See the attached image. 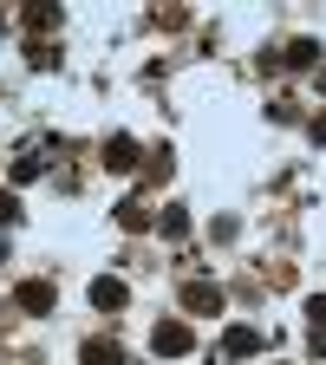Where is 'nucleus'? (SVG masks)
Here are the masks:
<instances>
[{
	"label": "nucleus",
	"mask_w": 326,
	"mask_h": 365,
	"mask_svg": "<svg viewBox=\"0 0 326 365\" xmlns=\"http://www.w3.org/2000/svg\"><path fill=\"white\" fill-rule=\"evenodd\" d=\"M183 300H190L196 313H222V287H209V281H190V294H183Z\"/></svg>",
	"instance_id": "f257e3e1"
},
{
	"label": "nucleus",
	"mask_w": 326,
	"mask_h": 365,
	"mask_svg": "<svg viewBox=\"0 0 326 365\" xmlns=\"http://www.w3.org/2000/svg\"><path fill=\"white\" fill-rule=\"evenodd\" d=\"M307 313H313V327H326V300H313V307H307Z\"/></svg>",
	"instance_id": "0eeeda50"
},
{
	"label": "nucleus",
	"mask_w": 326,
	"mask_h": 365,
	"mask_svg": "<svg viewBox=\"0 0 326 365\" xmlns=\"http://www.w3.org/2000/svg\"><path fill=\"white\" fill-rule=\"evenodd\" d=\"M14 215H20V202H14V196H0V222H14Z\"/></svg>",
	"instance_id": "423d86ee"
},
{
	"label": "nucleus",
	"mask_w": 326,
	"mask_h": 365,
	"mask_svg": "<svg viewBox=\"0 0 326 365\" xmlns=\"http://www.w3.org/2000/svg\"><path fill=\"white\" fill-rule=\"evenodd\" d=\"M20 307L46 313V307H53V287H46V281H26V287H20Z\"/></svg>",
	"instance_id": "7ed1b4c3"
},
{
	"label": "nucleus",
	"mask_w": 326,
	"mask_h": 365,
	"mask_svg": "<svg viewBox=\"0 0 326 365\" xmlns=\"http://www.w3.org/2000/svg\"><path fill=\"white\" fill-rule=\"evenodd\" d=\"M91 300H98V307H111V313H118V307H124V287H118V281H91Z\"/></svg>",
	"instance_id": "39448f33"
},
{
	"label": "nucleus",
	"mask_w": 326,
	"mask_h": 365,
	"mask_svg": "<svg viewBox=\"0 0 326 365\" xmlns=\"http://www.w3.org/2000/svg\"><path fill=\"white\" fill-rule=\"evenodd\" d=\"M85 365H124V352L105 346V339H91V346H85Z\"/></svg>",
	"instance_id": "20e7f679"
},
{
	"label": "nucleus",
	"mask_w": 326,
	"mask_h": 365,
	"mask_svg": "<svg viewBox=\"0 0 326 365\" xmlns=\"http://www.w3.org/2000/svg\"><path fill=\"white\" fill-rule=\"evenodd\" d=\"M157 352H190V327H157Z\"/></svg>",
	"instance_id": "f03ea898"
}]
</instances>
